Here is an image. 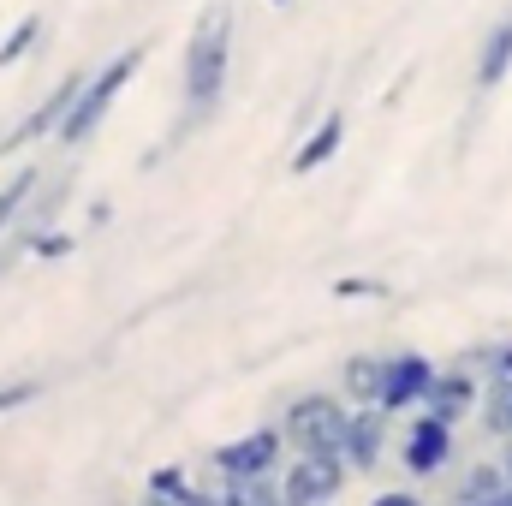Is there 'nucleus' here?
<instances>
[{
    "label": "nucleus",
    "mask_w": 512,
    "mask_h": 506,
    "mask_svg": "<svg viewBox=\"0 0 512 506\" xmlns=\"http://www.w3.org/2000/svg\"><path fill=\"white\" fill-rule=\"evenodd\" d=\"M453 429H459V423H447V417H435V411L417 405V417H411V429H405V441H399L405 471H411V477L447 471V459H453Z\"/></svg>",
    "instance_id": "obj_5"
},
{
    "label": "nucleus",
    "mask_w": 512,
    "mask_h": 506,
    "mask_svg": "<svg viewBox=\"0 0 512 506\" xmlns=\"http://www.w3.org/2000/svg\"><path fill=\"white\" fill-rule=\"evenodd\" d=\"M36 185H42V167L30 161V167H18L6 185H0V233L12 227V221H24V203L36 197Z\"/></svg>",
    "instance_id": "obj_16"
},
{
    "label": "nucleus",
    "mask_w": 512,
    "mask_h": 506,
    "mask_svg": "<svg viewBox=\"0 0 512 506\" xmlns=\"http://www.w3.org/2000/svg\"><path fill=\"white\" fill-rule=\"evenodd\" d=\"M36 42H42V18L30 12L24 24H12V30H6V42H0V66H18V60L36 48Z\"/></svg>",
    "instance_id": "obj_18"
},
{
    "label": "nucleus",
    "mask_w": 512,
    "mask_h": 506,
    "mask_svg": "<svg viewBox=\"0 0 512 506\" xmlns=\"http://www.w3.org/2000/svg\"><path fill=\"white\" fill-rule=\"evenodd\" d=\"M18 239H24V251L42 256V262H60V256L78 251V239H72V233H60V227H48V233L36 227V233H18Z\"/></svg>",
    "instance_id": "obj_19"
},
{
    "label": "nucleus",
    "mask_w": 512,
    "mask_h": 506,
    "mask_svg": "<svg viewBox=\"0 0 512 506\" xmlns=\"http://www.w3.org/2000/svg\"><path fill=\"white\" fill-rule=\"evenodd\" d=\"M387 453V411L382 405H352V423H346V447L340 459L352 471H376Z\"/></svg>",
    "instance_id": "obj_10"
},
{
    "label": "nucleus",
    "mask_w": 512,
    "mask_h": 506,
    "mask_svg": "<svg viewBox=\"0 0 512 506\" xmlns=\"http://www.w3.org/2000/svg\"><path fill=\"white\" fill-rule=\"evenodd\" d=\"M227 78H233V12L209 6L185 36V66H179V90H185L191 120H209L221 108Z\"/></svg>",
    "instance_id": "obj_1"
},
{
    "label": "nucleus",
    "mask_w": 512,
    "mask_h": 506,
    "mask_svg": "<svg viewBox=\"0 0 512 506\" xmlns=\"http://www.w3.org/2000/svg\"><path fill=\"white\" fill-rule=\"evenodd\" d=\"M382 376H387L382 352H358V358H346V370H340V393H346L352 405H382Z\"/></svg>",
    "instance_id": "obj_13"
},
{
    "label": "nucleus",
    "mask_w": 512,
    "mask_h": 506,
    "mask_svg": "<svg viewBox=\"0 0 512 506\" xmlns=\"http://www.w3.org/2000/svg\"><path fill=\"white\" fill-rule=\"evenodd\" d=\"M501 465H507V477H512V441H507V453H501Z\"/></svg>",
    "instance_id": "obj_25"
},
{
    "label": "nucleus",
    "mask_w": 512,
    "mask_h": 506,
    "mask_svg": "<svg viewBox=\"0 0 512 506\" xmlns=\"http://www.w3.org/2000/svg\"><path fill=\"white\" fill-rule=\"evenodd\" d=\"M340 143H346V114L334 108L322 126H316L310 137H304V143H298V155H292V173H298V179H304V173H322V167L340 155Z\"/></svg>",
    "instance_id": "obj_12"
},
{
    "label": "nucleus",
    "mask_w": 512,
    "mask_h": 506,
    "mask_svg": "<svg viewBox=\"0 0 512 506\" xmlns=\"http://www.w3.org/2000/svg\"><path fill=\"white\" fill-rule=\"evenodd\" d=\"M316 506H334V501H316Z\"/></svg>",
    "instance_id": "obj_27"
},
{
    "label": "nucleus",
    "mask_w": 512,
    "mask_h": 506,
    "mask_svg": "<svg viewBox=\"0 0 512 506\" xmlns=\"http://www.w3.org/2000/svg\"><path fill=\"white\" fill-rule=\"evenodd\" d=\"M274 6H292V0H274Z\"/></svg>",
    "instance_id": "obj_26"
},
{
    "label": "nucleus",
    "mask_w": 512,
    "mask_h": 506,
    "mask_svg": "<svg viewBox=\"0 0 512 506\" xmlns=\"http://www.w3.org/2000/svg\"><path fill=\"white\" fill-rule=\"evenodd\" d=\"M36 393H42V381H12V387H0V417L18 411V405H30Z\"/></svg>",
    "instance_id": "obj_21"
},
{
    "label": "nucleus",
    "mask_w": 512,
    "mask_h": 506,
    "mask_svg": "<svg viewBox=\"0 0 512 506\" xmlns=\"http://www.w3.org/2000/svg\"><path fill=\"white\" fill-rule=\"evenodd\" d=\"M370 506H423V495H411V489H382Z\"/></svg>",
    "instance_id": "obj_22"
},
{
    "label": "nucleus",
    "mask_w": 512,
    "mask_h": 506,
    "mask_svg": "<svg viewBox=\"0 0 512 506\" xmlns=\"http://www.w3.org/2000/svg\"><path fill=\"white\" fill-rule=\"evenodd\" d=\"M334 292H340V298H364V292H376V298H382V280H340Z\"/></svg>",
    "instance_id": "obj_23"
},
{
    "label": "nucleus",
    "mask_w": 512,
    "mask_h": 506,
    "mask_svg": "<svg viewBox=\"0 0 512 506\" xmlns=\"http://www.w3.org/2000/svg\"><path fill=\"white\" fill-rule=\"evenodd\" d=\"M507 72H512V6L495 18V30L477 48V90H501Z\"/></svg>",
    "instance_id": "obj_11"
},
{
    "label": "nucleus",
    "mask_w": 512,
    "mask_h": 506,
    "mask_svg": "<svg viewBox=\"0 0 512 506\" xmlns=\"http://www.w3.org/2000/svg\"><path fill=\"white\" fill-rule=\"evenodd\" d=\"M280 453H286L280 423H262L251 435L215 447V471H221V477H274V471H280Z\"/></svg>",
    "instance_id": "obj_6"
},
{
    "label": "nucleus",
    "mask_w": 512,
    "mask_h": 506,
    "mask_svg": "<svg viewBox=\"0 0 512 506\" xmlns=\"http://www.w3.org/2000/svg\"><path fill=\"white\" fill-rule=\"evenodd\" d=\"M346 477H352V465H346L340 453H292V465H286V471H274L280 501H286V506L334 501V495L346 489Z\"/></svg>",
    "instance_id": "obj_4"
},
{
    "label": "nucleus",
    "mask_w": 512,
    "mask_h": 506,
    "mask_svg": "<svg viewBox=\"0 0 512 506\" xmlns=\"http://www.w3.org/2000/svg\"><path fill=\"white\" fill-rule=\"evenodd\" d=\"M346 423H352V399L346 393H298L280 411L286 453H340L346 447Z\"/></svg>",
    "instance_id": "obj_3"
},
{
    "label": "nucleus",
    "mask_w": 512,
    "mask_h": 506,
    "mask_svg": "<svg viewBox=\"0 0 512 506\" xmlns=\"http://www.w3.org/2000/svg\"><path fill=\"white\" fill-rule=\"evenodd\" d=\"M143 489H155V495H185L191 477H185V465H155V471L143 477Z\"/></svg>",
    "instance_id": "obj_20"
},
{
    "label": "nucleus",
    "mask_w": 512,
    "mask_h": 506,
    "mask_svg": "<svg viewBox=\"0 0 512 506\" xmlns=\"http://www.w3.org/2000/svg\"><path fill=\"white\" fill-rule=\"evenodd\" d=\"M137 66H143V48H126V54H114L108 66H96L90 78H84V90H78V102L66 108V120L54 131V143H66V149H78V143H90L102 120H108V108L126 96V84L137 78Z\"/></svg>",
    "instance_id": "obj_2"
},
{
    "label": "nucleus",
    "mask_w": 512,
    "mask_h": 506,
    "mask_svg": "<svg viewBox=\"0 0 512 506\" xmlns=\"http://www.w3.org/2000/svg\"><path fill=\"white\" fill-rule=\"evenodd\" d=\"M483 429L495 441H512V376H489L483 381V405H477Z\"/></svg>",
    "instance_id": "obj_14"
},
{
    "label": "nucleus",
    "mask_w": 512,
    "mask_h": 506,
    "mask_svg": "<svg viewBox=\"0 0 512 506\" xmlns=\"http://www.w3.org/2000/svg\"><path fill=\"white\" fill-rule=\"evenodd\" d=\"M221 506H286L274 477H221Z\"/></svg>",
    "instance_id": "obj_15"
},
{
    "label": "nucleus",
    "mask_w": 512,
    "mask_h": 506,
    "mask_svg": "<svg viewBox=\"0 0 512 506\" xmlns=\"http://www.w3.org/2000/svg\"><path fill=\"white\" fill-rule=\"evenodd\" d=\"M84 78H90V72H66V78H60V84H54V90L42 96V108H30V114L18 120V131H12V137L0 143V155H18V149H30V143H42V137H54V131H60V120H66V108L78 102V90H84Z\"/></svg>",
    "instance_id": "obj_7"
},
{
    "label": "nucleus",
    "mask_w": 512,
    "mask_h": 506,
    "mask_svg": "<svg viewBox=\"0 0 512 506\" xmlns=\"http://www.w3.org/2000/svg\"><path fill=\"white\" fill-rule=\"evenodd\" d=\"M477 405H483V376H477L471 364L435 370V381H429V393H423V411H435V417H447V423L471 417Z\"/></svg>",
    "instance_id": "obj_9"
},
{
    "label": "nucleus",
    "mask_w": 512,
    "mask_h": 506,
    "mask_svg": "<svg viewBox=\"0 0 512 506\" xmlns=\"http://www.w3.org/2000/svg\"><path fill=\"white\" fill-rule=\"evenodd\" d=\"M435 381V364L423 352H387V376H382V411L399 417V411H417L423 393Z\"/></svg>",
    "instance_id": "obj_8"
},
{
    "label": "nucleus",
    "mask_w": 512,
    "mask_h": 506,
    "mask_svg": "<svg viewBox=\"0 0 512 506\" xmlns=\"http://www.w3.org/2000/svg\"><path fill=\"white\" fill-rule=\"evenodd\" d=\"M137 506H185V495H155V489H143V501Z\"/></svg>",
    "instance_id": "obj_24"
},
{
    "label": "nucleus",
    "mask_w": 512,
    "mask_h": 506,
    "mask_svg": "<svg viewBox=\"0 0 512 506\" xmlns=\"http://www.w3.org/2000/svg\"><path fill=\"white\" fill-rule=\"evenodd\" d=\"M507 483H512L507 465H471V471H465V483H459V501H495Z\"/></svg>",
    "instance_id": "obj_17"
}]
</instances>
